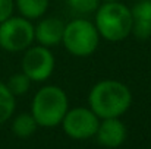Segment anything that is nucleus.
<instances>
[{
    "label": "nucleus",
    "mask_w": 151,
    "mask_h": 149,
    "mask_svg": "<svg viewBox=\"0 0 151 149\" xmlns=\"http://www.w3.org/2000/svg\"><path fill=\"white\" fill-rule=\"evenodd\" d=\"M62 129L63 132L76 140H84L96 136V132L100 124L99 115L88 107H76L72 110H68L62 120Z\"/></svg>",
    "instance_id": "6"
},
{
    "label": "nucleus",
    "mask_w": 151,
    "mask_h": 149,
    "mask_svg": "<svg viewBox=\"0 0 151 149\" xmlns=\"http://www.w3.org/2000/svg\"><path fill=\"white\" fill-rule=\"evenodd\" d=\"M132 12L131 7L117 1H103L96 10L94 25L100 34L107 41L117 43L128 38L132 32Z\"/></svg>",
    "instance_id": "2"
},
{
    "label": "nucleus",
    "mask_w": 151,
    "mask_h": 149,
    "mask_svg": "<svg viewBox=\"0 0 151 149\" xmlns=\"http://www.w3.org/2000/svg\"><path fill=\"white\" fill-rule=\"evenodd\" d=\"M35 41L34 25L24 16H10L0 24V47L10 53L25 51Z\"/></svg>",
    "instance_id": "5"
},
{
    "label": "nucleus",
    "mask_w": 151,
    "mask_h": 149,
    "mask_svg": "<svg viewBox=\"0 0 151 149\" xmlns=\"http://www.w3.org/2000/svg\"><path fill=\"white\" fill-rule=\"evenodd\" d=\"M15 98L16 97L9 91L6 83L0 82V124L7 121L13 115L15 107H16Z\"/></svg>",
    "instance_id": "12"
},
{
    "label": "nucleus",
    "mask_w": 151,
    "mask_h": 149,
    "mask_svg": "<svg viewBox=\"0 0 151 149\" xmlns=\"http://www.w3.org/2000/svg\"><path fill=\"white\" fill-rule=\"evenodd\" d=\"M31 83H32V81L24 72H19V73H15L9 78V81L6 82V86L9 88V91L15 97H21L29 91Z\"/></svg>",
    "instance_id": "13"
},
{
    "label": "nucleus",
    "mask_w": 151,
    "mask_h": 149,
    "mask_svg": "<svg viewBox=\"0 0 151 149\" xmlns=\"http://www.w3.org/2000/svg\"><path fill=\"white\" fill-rule=\"evenodd\" d=\"M69 110L66 92L56 85H46L38 89L31 104V114L41 127H56L62 123Z\"/></svg>",
    "instance_id": "3"
},
{
    "label": "nucleus",
    "mask_w": 151,
    "mask_h": 149,
    "mask_svg": "<svg viewBox=\"0 0 151 149\" xmlns=\"http://www.w3.org/2000/svg\"><path fill=\"white\" fill-rule=\"evenodd\" d=\"M56 60L50 48L43 46H31L25 50L21 67L32 82H44L54 72Z\"/></svg>",
    "instance_id": "7"
},
{
    "label": "nucleus",
    "mask_w": 151,
    "mask_h": 149,
    "mask_svg": "<svg viewBox=\"0 0 151 149\" xmlns=\"http://www.w3.org/2000/svg\"><path fill=\"white\" fill-rule=\"evenodd\" d=\"M88 104L100 120L120 117L129 110L132 104V94L123 82L104 79L91 88L88 94Z\"/></svg>",
    "instance_id": "1"
},
{
    "label": "nucleus",
    "mask_w": 151,
    "mask_h": 149,
    "mask_svg": "<svg viewBox=\"0 0 151 149\" xmlns=\"http://www.w3.org/2000/svg\"><path fill=\"white\" fill-rule=\"evenodd\" d=\"M100 38V34L93 22L78 18L65 25L62 44L72 56L88 57L97 50Z\"/></svg>",
    "instance_id": "4"
},
{
    "label": "nucleus",
    "mask_w": 151,
    "mask_h": 149,
    "mask_svg": "<svg viewBox=\"0 0 151 149\" xmlns=\"http://www.w3.org/2000/svg\"><path fill=\"white\" fill-rule=\"evenodd\" d=\"M65 25L66 24L60 18H56V16L41 19L34 26L35 41L40 46L47 47V48H51V47L60 44L62 38H63V32H65Z\"/></svg>",
    "instance_id": "9"
},
{
    "label": "nucleus",
    "mask_w": 151,
    "mask_h": 149,
    "mask_svg": "<svg viewBox=\"0 0 151 149\" xmlns=\"http://www.w3.org/2000/svg\"><path fill=\"white\" fill-rule=\"evenodd\" d=\"M37 127H38V124L31 113H21L12 121V132L15 133V136L22 138V139L32 136L35 133Z\"/></svg>",
    "instance_id": "11"
},
{
    "label": "nucleus",
    "mask_w": 151,
    "mask_h": 149,
    "mask_svg": "<svg viewBox=\"0 0 151 149\" xmlns=\"http://www.w3.org/2000/svg\"><path fill=\"white\" fill-rule=\"evenodd\" d=\"M96 138L104 148H119L126 139V127L119 120V117L101 118Z\"/></svg>",
    "instance_id": "8"
},
{
    "label": "nucleus",
    "mask_w": 151,
    "mask_h": 149,
    "mask_svg": "<svg viewBox=\"0 0 151 149\" xmlns=\"http://www.w3.org/2000/svg\"><path fill=\"white\" fill-rule=\"evenodd\" d=\"M15 7L21 16L29 21L40 19L49 9V0H15Z\"/></svg>",
    "instance_id": "10"
},
{
    "label": "nucleus",
    "mask_w": 151,
    "mask_h": 149,
    "mask_svg": "<svg viewBox=\"0 0 151 149\" xmlns=\"http://www.w3.org/2000/svg\"><path fill=\"white\" fill-rule=\"evenodd\" d=\"M15 9V0H0V24L12 16Z\"/></svg>",
    "instance_id": "16"
},
{
    "label": "nucleus",
    "mask_w": 151,
    "mask_h": 149,
    "mask_svg": "<svg viewBox=\"0 0 151 149\" xmlns=\"http://www.w3.org/2000/svg\"><path fill=\"white\" fill-rule=\"evenodd\" d=\"M66 3L73 12L81 15L96 13L100 6V0H66Z\"/></svg>",
    "instance_id": "14"
},
{
    "label": "nucleus",
    "mask_w": 151,
    "mask_h": 149,
    "mask_svg": "<svg viewBox=\"0 0 151 149\" xmlns=\"http://www.w3.org/2000/svg\"><path fill=\"white\" fill-rule=\"evenodd\" d=\"M132 19L151 24V0H139L132 7Z\"/></svg>",
    "instance_id": "15"
},
{
    "label": "nucleus",
    "mask_w": 151,
    "mask_h": 149,
    "mask_svg": "<svg viewBox=\"0 0 151 149\" xmlns=\"http://www.w3.org/2000/svg\"><path fill=\"white\" fill-rule=\"evenodd\" d=\"M103 1H117V0H103Z\"/></svg>",
    "instance_id": "17"
}]
</instances>
